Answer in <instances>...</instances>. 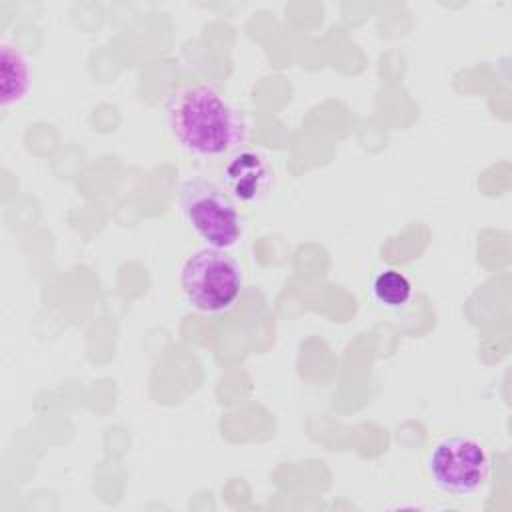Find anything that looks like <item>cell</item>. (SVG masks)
<instances>
[{"label":"cell","mask_w":512,"mask_h":512,"mask_svg":"<svg viewBox=\"0 0 512 512\" xmlns=\"http://www.w3.org/2000/svg\"><path fill=\"white\" fill-rule=\"evenodd\" d=\"M166 126L176 146L198 158H216L238 148L242 124L228 98L206 82L178 88L166 100Z\"/></svg>","instance_id":"6da1fadb"},{"label":"cell","mask_w":512,"mask_h":512,"mask_svg":"<svg viewBox=\"0 0 512 512\" xmlns=\"http://www.w3.org/2000/svg\"><path fill=\"white\" fill-rule=\"evenodd\" d=\"M244 288L238 260L226 250H194L180 268V290L184 300L202 314L230 310Z\"/></svg>","instance_id":"7a4b0ae2"},{"label":"cell","mask_w":512,"mask_h":512,"mask_svg":"<svg viewBox=\"0 0 512 512\" xmlns=\"http://www.w3.org/2000/svg\"><path fill=\"white\" fill-rule=\"evenodd\" d=\"M178 208L206 248L232 250L242 238V218L234 200L216 182L188 178L178 186Z\"/></svg>","instance_id":"3957f363"},{"label":"cell","mask_w":512,"mask_h":512,"mask_svg":"<svg viewBox=\"0 0 512 512\" xmlns=\"http://www.w3.org/2000/svg\"><path fill=\"white\" fill-rule=\"evenodd\" d=\"M426 472L438 492L452 498H466L488 482L490 456L476 438L446 436L430 450Z\"/></svg>","instance_id":"277c9868"},{"label":"cell","mask_w":512,"mask_h":512,"mask_svg":"<svg viewBox=\"0 0 512 512\" xmlns=\"http://www.w3.org/2000/svg\"><path fill=\"white\" fill-rule=\"evenodd\" d=\"M222 176L230 198L242 204L264 200L270 194L274 180L268 160L252 148L234 150L222 168Z\"/></svg>","instance_id":"5b68a950"},{"label":"cell","mask_w":512,"mask_h":512,"mask_svg":"<svg viewBox=\"0 0 512 512\" xmlns=\"http://www.w3.org/2000/svg\"><path fill=\"white\" fill-rule=\"evenodd\" d=\"M32 70L28 58L16 44H0V102L2 106L20 104L32 90Z\"/></svg>","instance_id":"8992f818"},{"label":"cell","mask_w":512,"mask_h":512,"mask_svg":"<svg viewBox=\"0 0 512 512\" xmlns=\"http://www.w3.org/2000/svg\"><path fill=\"white\" fill-rule=\"evenodd\" d=\"M372 296L386 310H400L412 298L410 280L394 268L382 270L372 280Z\"/></svg>","instance_id":"52a82bcc"}]
</instances>
